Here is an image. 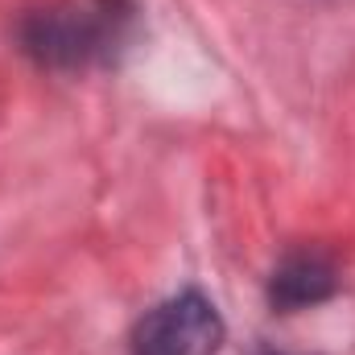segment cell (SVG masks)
<instances>
[{"label": "cell", "instance_id": "cell-1", "mask_svg": "<svg viewBox=\"0 0 355 355\" xmlns=\"http://www.w3.org/2000/svg\"><path fill=\"white\" fill-rule=\"evenodd\" d=\"M132 29L128 0H62L25 12L17 37L21 50L50 71H79L107 62Z\"/></svg>", "mask_w": 355, "mask_h": 355}, {"label": "cell", "instance_id": "cell-3", "mask_svg": "<svg viewBox=\"0 0 355 355\" xmlns=\"http://www.w3.org/2000/svg\"><path fill=\"white\" fill-rule=\"evenodd\" d=\"M339 289V272L322 252H289L268 277V302L277 310H306Z\"/></svg>", "mask_w": 355, "mask_h": 355}, {"label": "cell", "instance_id": "cell-2", "mask_svg": "<svg viewBox=\"0 0 355 355\" xmlns=\"http://www.w3.org/2000/svg\"><path fill=\"white\" fill-rule=\"evenodd\" d=\"M219 347H223V318L194 289L153 306L132 331V355H215Z\"/></svg>", "mask_w": 355, "mask_h": 355}]
</instances>
